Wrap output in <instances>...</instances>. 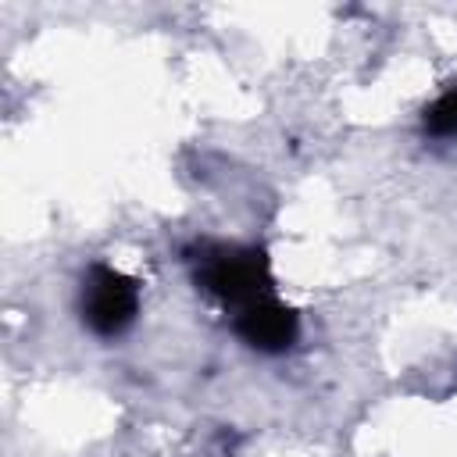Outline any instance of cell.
Instances as JSON below:
<instances>
[{"instance_id": "obj_3", "label": "cell", "mask_w": 457, "mask_h": 457, "mask_svg": "<svg viewBox=\"0 0 457 457\" xmlns=\"http://www.w3.org/2000/svg\"><path fill=\"white\" fill-rule=\"evenodd\" d=\"M232 332L257 353H286L300 339V318L278 296H264L232 314Z\"/></svg>"}, {"instance_id": "obj_4", "label": "cell", "mask_w": 457, "mask_h": 457, "mask_svg": "<svg viewBox=\"0 0 457 457\" xmlns=\"http://www.w3.org/2000/svg\"><path fill=\"white\" fill-rule=\"evenodd\" d=\"M421 132L428 139H457V82L446 86L425 111H421Z\"/></svg>"}, {"instance_id": "obj_2", "label": "cell", "mask_w": 457, "mask_h": 457, "mask_svg": "<svg viewBox=\"0 0 457 457\" xmlns=\"http://www.w3.org/2000/svg\"><path fill=\"white\" fill-rule=\"evenodd\" d=\"M139 282L104 261L89 264L79 286V318L96 339L125 336L139 318Z\"/></svg>"}, {"instance_id": "obj_1", "label": "cell", "mask_w": 457, "mask_h": 457, "mask_svg": "<svg viewBox=\"0 0 457 457\" xmlns=\"http://www.w3.org/2000/svg\"><path fill=\"white\" fill-rule=\"evenodd\" d=\"M193 278L211 300H218L232 314L264 296H275L271 264L261 246L200 243L193 257Z\"/></svg>"}]
</instances>
